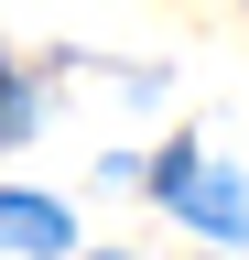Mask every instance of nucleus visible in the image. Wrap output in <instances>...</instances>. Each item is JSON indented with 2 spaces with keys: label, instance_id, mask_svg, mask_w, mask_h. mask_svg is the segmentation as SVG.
Returning <instances> with one entry per match:
<instances>
[{
  "label": "nucleus",
  "instance_id": "1",
  "mask_svg": "<svg viewBox=\"0 0 249 260\" xmlns=\"http://www.w3.org/2000/svg\"><path fill=\"white\" fill-rule=\"evenodd\" d=\"M152 195H163V206H184V217L206 228V239H249V195H238L228 174H217V162H206L195 141H173L163 162H152Z\"/></svg>",
  "mask_w": 249,
  "mask_h": 260
},
{
  "label": "nucleus",
  "instance_id": "2",
  "mask_svg": "<svg viewBox=\"0 0 249 260\" xmlns=\"http://www.w3.org/2000/svg\"><path fill=\"white\" fill-rule=\"evenodd\" d=\"M0 249H22V260H65V249H76V217L44 206V195H0Z\"/></svg>",
  "mask_w": 249,
  "mask_h": 260
},
{
  "label": "nucleus",
  "instance_id": "3",
  "mask_svg": "<svg viewBox=\"0 0 249 260\" xmlns=\"http://www.w3.org/2000/svg\"><path fill=\"white\" fill-rule=\"evenodd\" d=\"M22 130H33V98L11 87V65H0V141H22Z\"/></svg>",
  "mask_w": 249,
  "mask_h": 260
}]
</instances>
